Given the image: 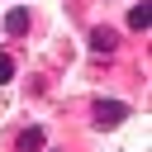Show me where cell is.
Returning a JSON list of instances; mask_svg holds the SVG:
<instances>
[{"mask_svg": "<svg viewBox=\"0 0 152 152\" xmlns=\"http://www.w3.org/2000/svg\"><path fill=\"white\" fill-rule=\"evenodd\" d=\"M124 119H128V104H124V100H100V104H95V124H100V128H114V124H124Z\"/></svg>", "mask_w": 152, "mask_h": 152, "instance_id": "6da1fadb", "label": "cell"}, {"mask_svg": "<svg viewBox=\"0 0 152 152\" xmlns=\"http://www.w3.org/2000/svg\"><path fill=\"white\" fill-rule=\"evenodd\" d=\"M114 43H119L114 28H95V33H90V52H114Z\"/></svg>", "mask_w": 152, "mask_h": 152, "instance_id": "7a4b0ae2", "label": "cell"}, {"mask_svg": "<svg viewBox=\"0 0 152 152\" xmlns=\"http://www.w3.org/2000/svg\"><path fill=\"white\" fill-rule=\"evenodd\" d=\"M147 24H152V10H147V0H142V5H133V10H128V28L147 33Z\"/></svg>", "mask_w": 152, "mask_h": 152, "instance_id": "3957f363", "label": "cell"}, {"mask_svg": "<svg viewBox=\"0 0 152 152\" xmlns=\"http://www.w3.org/2000/svg\"><path fill=\"white\" fill-rule=\"evenodd\" d=\"M14 147H19V152H38V147H43V128H24Z\"/></svg>", "mask_w": 152, "mask_h": 152, "instance_id": "277c9868", "label": "cell"}, {"mask_svg": "<svg viewBox=\"0 0 152 152\" xmlns=\"http://www.w3.org/2000/svg\"><path fill=\"white\" fill-rule=\"evenodd\" d=\"M5 28H10V33H24V28H28V10H10V14H5Z\"/></svg>", "mask_w": 152, "mask_h": 152, "instance_id": "5b68a950", "label": "cell"}, {"mask_svg": "<svg viewBox=\"0 0 152 152\" xmlns=\"http://www.w3.org/2000/svg\"><path fill=\"white\" fill-rule=\"evenodd\" d=\"M10 76H14V57H10V52H0V86H5Z\"/></svg>", "mask_w": 152, "mask_h": 152, "instance_id": "8992f818", "label": "cell"}]
</instances>
